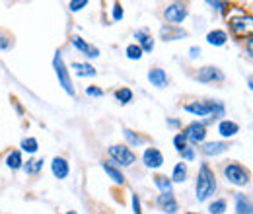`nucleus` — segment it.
<instances>
[{
	"label": "nucleus",
	"instance_id": "obj_1",
	"mask_svg": "<svg viewBox=\"0 0 253 214\" xmlns=\"http://www.w3.org/2000/svg\"><path fill=\"white\" fill-rule=\"evenodd\" d=\"M216 189H218V183H216L214 171L211 170L209 164H201L197 179H195V199L199 203H205L216 193Z\"/></svg>",
	"mask_w": 253,
	"mask_h": 214
},
{
	"label": "nucleus",
	"instance_id": "obj_2",
	"mask_svg": "<svg viewBox=\"0 0 253 214\" xmlns=\"http://www.w3.org/2000/svg\"><path fill=\"white\" fill-rule=\"evenodd\" d=\"M222 173H224V179L230 185H236V187H246L252 181V173L246 166L238 164V162H228L224 164L222 168Z\"/></svg>",
	"mask_w": 253,
	"mask_h": 214
},
{
	"label": "nucleus",
	"instance_id": "obj_3",
	"mask_svg": "<svg viewBox=\"0 0 253 214\" xmlns=\"http://www.w3.org/2000/svg\"><path fill=\"white\" fill-rule=\"evenodd\" d=\"M107 156L111 160L113 166L117 168H130L132 164H136V154L132 152V148H128L126 144H113L107 148Z\"/></svg>",
	"mask_w": 253,
	"mask_h": 214
},
{
	"label": "nucleus",
	"instance_id": "obj_4",
	"mask_svg": "<svg viewBox=\"0 0 253 214\" xmlns=\"http://www.w3.org/2000/svg\"><path fill=\"white\" fill-rule=\"evenodd\" d=\"M53 68H55V74H57L59 86L66 92V95L74 97V95H76V90H74V86H72L70 72H68V68H66V64H64L63 55H61L59 51H57V53H55V57H53Z\"/></svg>",
	"mask_w": 253,
	"mask_h": 214
},
{
	"label": "nucleus",
	"instance_id": "obj_5",
	"mask_svg": "<svg viewBox=\"0 0 253 214\" xmlns=\"http://www.w3.org/2000/svg\"><path fill=\"white\" fill-rule=\"evenodd\" d=\"M187 16H189V8L183 2H171L164 8V20L168 22V26H179Z\"/></svg>",
	"mask_w": 253,
	"mask_h": 214
},
{
	"label": "nucleus",
	"instance_id": "obj_6",
	"mask_svg": "<svg viewBox=\"0 0 253 214\" xmlns=\"http://www.w3.org/2000/svg\"><path fill=\"white\" fill-rule=\"evenodd\" d=\"M181 132L187 138V144L189 146H201L203 142H207V125L203 121L189 123Z\"/></svg>",
	"mask_w": 253,
	"mask_h": 214
},
{
	"label": "nucleus",
	"instance_id": "obj_7",
	"mask_svg": "<svg viewBox=\"0 0 253 214\" xmlns=\"http://www.w3.org/2000/svg\"><path fill=\"white\" fill-rule=\"evenodd\" d=\"M252 16L250 14H246L244 10L240 12V16H232L230 20H228V26H230V31L234 33V35H250L252 33Z\"/></svg>",
	"mask_w": 253,
	"mask_h": 214
},
{
	"label": "nucleus",
	"instance_id": "obj_8",
	"mask_svg": "<svg viewBox=\"0 0 253 214\" xmlns=\"http://www.w3.org/2000/svg\"><path fill=\"white\" fill-rule=\"evenodd\" d=\"M183 111L195 115V117H212V103H211V99L189 101V103L183 105Z\"/></svg>",
	"mask_w": 253,
	"mask_h": 214
},
{
	"label": "nucleus",
	"instance_id": "obj_9",
	"mask_svg": "<svg viewBox=\"0 0 253 214\" xmlns=\"http://www.w3.org/2000/svg\"><path fill=\"white\" fill-rule=\"evenodd\" d=\"M195 78L203 84H211V82H222L224 80V72L218 66H203L197 70Z\"/></svg>",
	"mask_w": 253,
	"mask_h": 214
},
{
	"label": "nucleus",
	"instance_id": "obj_10",
	"mask_svg": "<svg viewBox=\"0 0 253 214\" xmlns=\"http://www.w3.org/2000/svg\"><path fill=\"white\" fill-rule=\"evenodd\" d=\"M142 164L148 170H160L164 166V154L160 152L158 148H154V146H148L142 152Z\"/></svg>",
	"mask_w": 253,
	"mask_h": 214
},
{
	"label": "nucleus",
	"instance_id": "obj_11",
	"mask_svg": "<svg viewBox=\"0 0 253 214\" xmlns=\"http://www.w3.org/2000/svg\"><path fill=\"white\" fill-rule=\"evenodd\" d=\"M156 205H158L160 211L166 214H175L179 211V203H177L173 193H160L158 199H156Z\"/></svg>",
	"mask_w": 253,
	"mask_h": 214
},
{
	"label": "nucleus",
	"instance_id": "obj_12",
	"mask_svg": "<svg viewBox=\"0 0 253 214\" xmlns=\"http://www.w3.org/2000/svg\"><path fill=\"white\" fill-rule=\"evenodd\" d=\"M70 45L76 49V51H80V53H84L88 59H97L99 57V49L95 47V45H90L86 39H82L80 35H72V39H70Z\"/></svg>",
	"mask_w": 253,
	"mask_h": 214
},
{
	"label": "nucleus",
	"instance_id": "obj_13",
	"mask_svg": "<svg viewBox=\"0 0 253 214\" xmlns=\"http://www.w3.org/2000/svg\"><path fill=\"white\" fill-rule=\"evenodd\" d=\"M51 173L57 177V179H66L68 173H70V164L68 160L63 156H55L53 162H51Z\"/></svg>",
	"mask_w": 253,
	"mask_h": 214
},
{
	"label": "nucleus",
	"instance_id": "obj_14",
	"mask_svg": "<svg viewBox=\"0 0 253 214\" xmlns=\"http://www.w3.org/2000/svg\"><path fill=\"white\" fill-rule=\"evenodd\" d=\"M160 35H162L164 41H179V39L187 37V31L183 30L181 26H168V24H164L162 30H160Z\"/></svg>",
	"mask_w": 253,
	"mask_h": 214
},
{
	"label": "nucleus",
	"instance_id": "obj_15",
	"mask_svg": "<svg viewBox=\"0 0 253 214\" xmlns=\"http://www.w3.org/2000/svg\"><path fill=\"white\" fill-rule=\"evenodd\" d=\"M230 146H228V142L226 140H212V142H203L201 144V152L205 154V156H220L228 150Z\"/></svg>",
	"mask_w": 253,
	"mask_h": 214
},
{
	"label": "nucleus",
	"instance_id": "obj_16",
	"mask_svg": "<svg viewBox=\"0 0 253 214\" xmlns=\"http://www.w3.org/2000/svg\"><path fill=\"white\" fill-rule=\"evenodd\" d=\"M216 130L222 136V140H228V138H234L240 132V125L236 121H230V119H222L216 127Z\"/></svg>",
	"mask_w": 253,
	"mask_h": 214
},
{
	"label": "nucleus",
	"instance_id": "obj_17",
	"mask_svg": "<svg viewBox=\"0 0 253 214\" xmlns=\"http://www.w3.org/2000/svg\"><path fill=\"white\" fill-rule=\"evenodd\" d=\"M134 39H136V45L142 49V53H152L154 51V37L146 30L134 31Z\"/></svg>",
	"mask_w": 253,
	"mask_h": 214
},
{
	"label": "nucleus",
	"instance_id": "obj_18",
	"mask_svg": "<svg viewBox=\"0 0 253 214\" xmlns=\"http://www.w3.org/2000/svg\"><path fill=\"white\" fill-rule=\"evenodd\" d=\"M101 168H103V171H105V175L113 181L115 185H125V173L121 171V168H117V166H113L111 162H103L101 164Z\"/></svg>",
	"mask_w": 253,
	"mask_h": 214
},
{
	"label": "nucleus",
	"instance_id": "obj_19",
	"mask_svg": "<svg viewBox=\"0 0 253 214\" xmlns=\"http://www.w3.org/2000/svg\"><path fill=\"white\" fill-rule=\"evenodd\" d=\"M148 82L154 86V88H166L168 86V74H166V70H162V68H150L148 70Z\"/></svg>",
	"mask_w": 253,
	"mask_h": 214
},
{
	"label": "nucleus",
	"instance_id": "obj_20",
	"mask_svg": "<svg viewBox=\"0 0 253 214\" xmlns=\"http://www.w3.org/2000/svg\"><path fill=\"white\" fill-rule=\"evenodd\" d=\"M4 164H6V168H8V170L18 171V170H22V168H24V156H22L20 150H10V152L6 154Z\"/></svg>",
	"mask_w": 253,
	"mask_h": 214
},
{
	"label": "nucleus",
	"instance_id": "obj_21",
	"mask_svg": "<svg viewBox=\"0 0 253 214\" xmlns=\"http://www.w3.org/2000/svg\"><path fill=\"white\" fill-rule=\"evenodd\" d=\"M228 39H230V35H228V31H224V30H212L207 33V43L212 45V47H222V45H226Z\"/></svg>",
	"mask_w": 253,
	"mask_h": 214
},
{
	"label": "nucleus",
	"instance_id": "obj_22",
	"mask_svg": "<svg viewBox=\"0 0 253 214\" xmlns=\"http://www.w3.org/2000/svg\"><path fill=\"white\" fill-rule=\"evenodd\" d=\"M72 70L78 78H94L97 74V70L90 62H72Z\"/></svg>",
	"mask_w": 253,
	"mask_h": 214
},
{
	"label": "nucleus",
	"instance_id": "obj_23",
	"mask_svg": "<svg viewBox=\"0 0 253 214\" xmlns=\"http://www.w3.org/2000/svg\"><path fill=\"white\" fill-rule=\"evenodd\" d=\"M187 175H189V168H187V164L185 162H177L175 166H173V171H171V183H185V179H187Z\"/></svg>",
	"mask_w": 253,
	"mask_h": 214
},
{
	"label": "nucleus",
	"instance_id": "obj_24",
	"mask_svg": "<svg viewBox=\"0 0 253 214\" xmlns=\"http://www.w3.org/2000/svg\"><path fill=\"white\" fill-rule=\"evenodd\" d=\"M234 201H236V214H253L252 201H250L246 195L236 193V195H234Z\"/></svg>",
	"mask_w": 253,
	"mask_h": 214
},
{
	"label": "nucleus",
	"instance_id": "obj_25",
	"mask_svg": "<svg viewBox=\"0 0 253 214\" xmlns=\"http://www.w3.org/2000/svg\"><path fill=\"white\" fill-rule=\"evenodd\" d=\"M43 166H45L43 158H32V160L24 162V168H22V170H24L28 175H37V173L43 170Z\"/></svg>",
	"mask_w": 253,
	"mask_h": 214
},
{
	"label": "nucleus",
	"instance_id": "obj_26",
	"mask_svg": "<svg viewBox=\"0 0 253 214\" xmlns=\"http://www.w3.org/2000/svg\"><path fill=\"white\" fill-rule=\"evenodd\" d=\"M20 148H22L20 152H26V154H30V156H35V154L39 152V142H37L35 136H26V138H22Z\"/></svg>",
	"mask_w": 253,
	"mask_h": 214
},
{
	"label": "nucleus",
	"instance_id": "obj_27",
	"mask_svg": "<svg viewBox=\"0 0 253 214\" xmlns=\"http://www.w3.org/2000/svg\"><path fill=\"white\" fill-rule=\"evenodd\" d=\"M123 136H125V140H126V146L130 148V146H140L142 142H144V136H140L138 132H134L132 128H123Z\"/></svg>",
	"mask_w": 253,
	"mask_h": 214
},
{
	"label": "nucleus",
	"instance_id": "obj_28",
	"mask_svg": "<svg viewBox=\"0 0 253 214\" xmlns=\"http://www.w3.org/2000/svg\"><path fill=\"white\" fill-rule=\"evenodd\" d=\"M154 185L160 193H173V183L168 175H156L154 177Z\"/></svg>",
	"mask_w": 253,
	"mask_h": 214
},
{
	"label": "nucleus",
	"instance_id": "obj_29",
	"mask_svg": "<svg viewBox=\"0 0 253 214\" xmlns=\"http://www.w3.org/2000/svg\"><path fill=\"white\" fill-rule=\"evenodd\" d=\"M125 55H126V59H128V61H140V59L144 57L142 49H140L136 43H130V45H126Z\"/></svg>",
	"mask_w": 253,
	"mask_h": 214
},
{
	"label": "nucleus",
	"instance_id": "obj_30",
	"mask_svg": "<svg viewBox=\"0 0 253 214\" xmlns=\"http://www.w3.org/2000/svg\"><path fill=\"white\" fill-rule=\"evenodd\" d=\"M132 97H134V93H132L130 88H119V90H115V99H117L121 105L130 103V101H132Z\"/></svg>",
	"mask_w": 253,
	"mask_h": 214
},
{
	"label": "nucleus",
	"instance_id": "obj_31",
	"mask_svg": "<svg viewBox=\"0 0 253 214\" xmlns=\"http://www.w3.org/2000/svg\"><path fill=\"white\" fill-rule=\"evenodd\" d=\"M226 209H228L226 199H216V201H212V203L209 205V213L211 214H224Z\"/></svg>",
	"mask_w": 253,
	"mask_h": 214
},
{
	"label": "nucleus",
	"instance_id": "obj_32",
	"mask_svg": "<svg viewBox=\"0 0 253 214\" xmlns=\"http://www.w3.org/2000/svg\"><path fill=\"white\" fill-rule=\"evenodd\" d=\"M171 142H173V148H175V152L177 154L183 152V150L189 146V144H187V138L183 136V132H177V134L173 136V140H171Z\"/></svg>",
	"mask_w": 253,
	"mask_h": 214
},
{
	"label": "nucleus",
	"instance_id": "obj_33",
	"mask_svg": "<svg viewBox=\"0 0 253 214\" xmlns=\"http://www.w3.org/2000/svg\"><path fill=\"white\" fill-rule=\"evenodd\" d=\"M207 4H209V6L212 8V10H216L218 14H226V12L230 10V4H228V2H218V0H209Z\"/></svg>",
	"mask_w": 253,
	"mask_h": 214
},
{
	"label": "nucleus",
	"instance_id": "obj_34",
	"mask_svg": "<svg viewBox=\"0 0 253 214\" xmlns=\"http://www.w3.org/2000/svg\"><path fill=\"white\" fill-rule=\"evenodd\" d=\"M111 18H113V22H121V20L125 18V10H123V6H121L119 2L113 4V8H111Z\"/></svg>",
	"mask_w": 253,
	"mask_h": 214
},
{
	"label": "nucleus",
	"instance_id": "obj_35",
	"mask_svg": "<svg viewBox=\"0 0 253 214\" xmlns=\"http://www.w3.org/2000/svg\"><path fill=\"white\" fill-rule=\"evenodd\" d=\"M179 156L183 158L181 162H185V164H187V162H193V160L197 158V148H195V146H187L183 152H179Z\"/></svg>",
	"mask_w": 253,
	"mask_h": 214
},
{
	"label": "nucleus",
	"instance_id": "obj_36",
	"mask_svg": "<svg viewBox=\"0 0 253 214\" xmlns=\"http://www.w3.org/2000/svg\"><path fill=\"white\" fill-rule=\"evenodd\" d=\"M86 6H88V0H72V2L68 4L70 12H80V10L86 8Z\"/></svg>",
	"mask_w": 253,
	"mask_h": 214
},
{
	"label": "nucleus",
	"instance_id": "obj_37",
	"mask_svg": "<svg viewBox=\"0 0 253 214\" xmlns=\"http://www.w3.org/2000/svg\"><path fill=\"white\" fill-rule=\"evenodd\" d=\"M130 205H132V213L134 214H142V207H140V197L134 193L130 197Z\"/></svg>",
	"mask_w": 253,
	"mask_h": 214
},
{
	"label": "nucleus",
	"instance_id": "obj_38",
	"mask_svg": "<svg viewBox=\"0 0 253 214\" xmlns=\"http://www.w3.org/2000/svg\"><path fill=\"white\" fill-rule=\"evenodd\" d=\"M86 95H90V97H101V95H103V90L97 88V86H88V88H86Z\"/></svg>",
	"mask_w": 253,
	"mask_h": 214
},
{
	"label": "nucleus",
	"instance_id": "obj_39",
	"mask_svg": "<svg viewBox=\"0 0 253 214\" xmlns=\"http://www.w3.org/2000/svg\"><path fill=\"white\" fill-rule=\"evenodd\" d=\"M12 47V39L8 35H0V49L2 51H8Z\"/></svg>",
	"mask_w": 253,
	"mask_h": 214
},
{
	"label": "nucleus",
	"instance_id": "obj_40",
	"mask_svg": "<svg viewBox=\"0 0 253 214\" xmlns=\"http://www.w3.org/2000/svg\"><path fill=\"white\" fill-rule=\"evenodd\" d=\"M199 55H201V49H199L197 45H193V47L189 49V59H197Z\"/></svg>",
	"mask_w": 253,
	"mask_h": 214
},
{
	"label": "nucleus",
	"instance_id": "obj_41",
	"mask_svg": "<svg viewBox=\"0 0 253 214\" xmlns=\"http://www.w3.org/2000/svg\"><path fill=\"white\" fill-rule=\"evenodd\" d=\"M168 127H173V128H179V127H181V121H179V119H168Z\"/></svg>",
	"mask_w": 253,
	"mask_h": 214
},
{
	"label": "nucleus",
	"instance_id": "obj_42",
	"mask_svg": "<svg viewBox=\"0 0 253 214\" xmlns=\"http://www.w3.org/2000/svg\"><path fill=\"white\" fill-rule=\"evenodd\" d=\"M252 84H253V80H252V76H250V78H248V88H250V90H252V88H253Z\"/></svg>",
	"mask_w": 253,
	"mask_h": 214
},
{
	"label": "nucleus",
	"instance_id": "obj_43",
	"mask_svg": "<svg viewBox=\"0 0 253 214\" xmlns=\"http://www.w3.org/2000/svg\"><path fill=\"white\" fill-rule=\"evenodd\" d=\"M64 214H78L76 211H68V213H64Z\"/></svg>",
	"mask_w": 253,
	"mask_h": 214
},
{
	"label": "nucleus",
	"instance_id": "obj_44",
	"mask_svg": "<svg viewBox=\"0 0 253 214\" xmlns=\"http://www.w3.org/2000/svg\"><path fill=\"white\" fill-rule=\"evenodd\" d=\"M185 214H199V213H193V211H189V213H185Z\"/></svg>",
	"mask_w": 253,
	"mask_h": 214
}]
</instances>
